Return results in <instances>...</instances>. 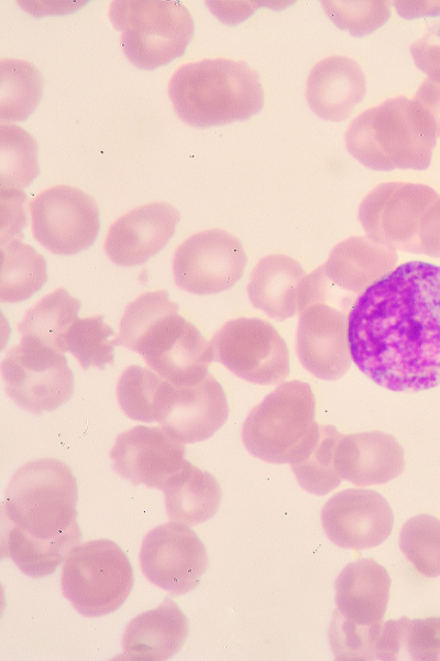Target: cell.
Instances as JSON below:
<instances>
[{"instance_id":"60d3db41","label":"cell","mask_w":440,"mask_h":661,"mask_svg":"<svg viewBox=\"0 0 440 661\" xmlns=\"http://www.w3.org/2000/svg\"><path fill=\"white\" fill-rule=\"evenodd\" d=\"M420 253L440 258V197L426 210L419 227Z\"/></svg>"},{"instance_id":"603a6c76","label":"cell","mask_w":440,"mask_h":661,"mask_svg":"<svg viewBox=\"0 0 440 661\" xmlns=\"http://www.w3.org/2000/svg\"><path fill=\"white\" fill-rule=\"evenodd\" d=\"M189 622L170 598L156 608L134 617L122 638V658L138 661H162L172 658L185 643Z\"/></svg>"},{"instance_id":"74e56055","label":"cell","mask_w":440,"mask_h":661,"mask_svg":"<svg viewBox=\"0 0 440 661\" xmlns=\"http://www.w3.org/2000/svg\"><path fill=\"white\" fill-rule=\"evenodd\" d=\"M383 624L356 626L345 621L334 610L329 626V641L336 660H376V644Z\"/></svg>"},{"instance_id":"d4e9b609","label":"cell","mask_w":440,"mask_h":661,"mask_svg":"<svg viewBox=\"0 0 440 661\" xmlns=\"http://www.w3.org/2000/svg\"><path fill=\"white\" fill-rule=\"evenodd\" d=\"M306 272L286 254H268L253 269L248 294L254 307L270 317L284 321L298 313V291Z\"/></svg>"},{"instance_id":"f546056e","label":"cell","mask_w":440,"mask_h":661,"mask_svg":"<svg viewBox=\"0 0 440 661\" xmlns=\"http://www.w3.org/2000/svg\"><path fill=\"white\" fill-rule=\"evenodd\" d=\"M172 382L157 372L133 365L117 383V400L123 412L141 422H161Z\"/></svg>"},{"instance_id":"d590c367","label":"cell","mask_w":440,"mask_h":661,"mask_svg":"<svg viewBox=\"0 0 440 661\" xmlns=\"http://www.w3.org/2000/svg\"><path fill=\"white\" fill-rule=\"evenodd\" d=\"M179 311L177 303L169 300L166 290L145 292L130 302L120 322V333L114 338L116 345L131 349L140 336L162 316Z\"/></svg>"},{"instance_id":"7a4b0ae2","label":"cell","mask_w":440,"mask_h":661,"mask_svg":"<svg viewBox=\"0 0 440 661\" xmlns=\"http://www.w3.org/2000/svg\"><path fill=\"white\" fill-rule=\"evenodd\" d=\"M77 501L76 477L59 459H35L13 474L2 500V513L10 522L2 550L24 574L54 573L79 544Z\"/></svg>"},{"instance_id":"83f0119b","label":"cell","mask_w":440,"mask_h":661,"mask_svg":"<svg viewBox=\"0 0 440 661\" xmlns=\"http://www.w3.org/2000/svg\"><path fill=\"white\" fill-rule=\"evenodd\" d=\"M341 435L333 425L318 424L289 463L299 485L308 492L323 496L340 486L337 448Z\"/></svg>"},{"instance_id":"30bf717a","label":"cell","mask_w":440,"mask_h":661,"mask_svg":"<svg viewBox=\"0 0 440 661\" xmlns=\"http://www.w3.org/2000/svg\"><path fill=\"white\" fill-rule=\"evenodd\" d=\"M439 197L425 184L383 183L363 198L358 216L371 240L393 250L420 253V223Z\"/></svg>"},{"instance_id":"7bdbcfd3","label":"cell","mask_w":440,"mask_h":661,"mask_svg":"<svg viewBox=\"0 0 440 661\" xmlns=\"http://www.w3.org/2000/svg\"><path fill=\"white\" fill-rule=\"evenodd\" d=\"M213 13L227 24H237L250 17L258 7L257 1H208Z\"/></svg>"},{"instance_id":"8992f818","label":"cell","mask_w":440,"mask_h":661,"mask_svg":"<svg viewBox=\"0 0 440 661\" xmlns=\"http://www.w3.org/2000/svg\"><path fill=\"white\" fill-rule=\"evenodd\" d=\"M311 387L294 380L280 383L255 405L242 426L245 448L267 463H290L319 424Z\"/></svg>"},{"instance_id":"ab89813d","label":"cell","mask_w":440,"mask_h":661,"mask_svg":"<svg viewBox=\"0 0 440 661\" xmlns=\"http://www.w3.org/2000/svg\"><path fill=\"white\" fill-rule=\"evenodd\" d=\"M1 189V243L11 239H22L21 228L28 225L24 212L25 194L21 189Z\"/></svg>"},{"instance_id":"f1b7e54d","label":"cell","mask_w":440,"mask_h":661,"mask_svg":"<svg viewBox=\"0 0 440 661\" xmlns=\"http://www.w3.org/2000/svg\"><path fill=\"white\" fill-rule=\"evenodd\" d=\"M80 307L78 299L65 288H58L25 312L18 330L64 354V336L78 318Z\"/></svg>"},{"instance_id":"f35d334b","label":"cell","mask_w":440,"mask_h":661,"mask_svg":"<svg viewBox=\"0 0 440 661\" xmlns=\"http://www.w3.org/2000/svg\"><path fill=\"white\" fill-rule=\"evenodd\" d=\"M409 51L416 66L440 84V21L429 24L427 32L410 44Z\"/></svg>"},{"instance_id":"5bb4252c","label":"cell","mask_w":440,"mask_h":661,"mask_svg":"<svg viewBox=\"0 0 440 661\" xmlns=\"http://www.w3.org/2000/svg\"><path fill=\"white\" fill-rule=\"evenodd\" d=\"M140 564L152 584L179 596L200 584L208 567V553L193 529L172 521L146 533L141 545Z\"/></svg>"},{"instance_id":"4dcf8cb0","label":"cell","mask_w":440,"mask_h":661,"mask_svg":"<svg viewBox=\"0 0 440 661\" xmlns=\"http://www.w3.org/2000/svg\"><path fill=\"white\" fill-rule=\"evenodd\" d=\"M44 77L32 63L16 58L0 59V121L26 120L43 96Z\"/></svg>"},{"instance_id":"484cf974","label":"cell","mask_w":440,"mask_h":661,"mask_svg":"<svg viewBox=\"0 0 440 661\" xmlns=\"http://www.w3.org/2000/svg\"><path fill=\"white\" fill-rule=\"evenodd\" d=\"M163 491L168 518L187 525H197L212 518L222 500L217 478L188 460L169 478Z\"/></svg>"},{"instance_id":"ffe728a7","label":"cell","mask_w":440,"mask_h":661,"mask_svg":"<svg viewBox=\"0 0 440 661\" xmlns=\"http://www.w3.org/2000/svg\"><path fill=\"white\" fill-rule=\"evenodd\" d=\"M342 479L356 486L388 483L405 468V452L391 434L381 431L342 434L337 448Z\"/></svg>"},{"instance_id":"9c48e42d","label":"cell","mask_w":440,"mask_h":661,"mask_svg":"<svg viewBox=\"0 0 440 661\" xmlns=\"http://www.w3.org/2000/svg\"><path fill=\"white\" fill-rule=\"evenodd\" d=\"M213 361L257 384L280 383L289 376V351L278 330L257 317L228 321L212 337Z\"/></svg>"},{"instance_id":"d6a6232c","label":"cell","mask_w":440,"mask_h":661,"mask_svg":"<svg viewBox=\"0 0 440 661\" xmlns=\"http://www.w3.org/2000/svg\"><path fill=\"white\" fill-rule=\"evenodd\" d=\"M38 145L23 128L0 126V188L23 189L38 175Z\"/></svg>"},{"instance_id":"4316f807","label":"cell","mask_w":440,"mask_h":661,"mask_svg":"<svg viewBox=\"0 0 440 661\" xmlns=\"http://www.w3.org/2000/svg\"><path fill=\"white\" fill-rule=\"evenodd\" d=\"M376 660L440 661V617L387 620L376 644Z\"/></svg>"},{"instance_id":"2e32d148","label":"cell","mask_w":440,"mask_h":661,"mask_svg":"<svg viewBox=\"0 0 440 661\" xmlns=\"http://www.w3.org/2000/svg\"><path fill=\"white\" fill-rule=\"evenodd\" d=\"M326 535L340 548L369 549L392 533L393 510L377 491L348 488L334 494L321 510Z\"/></svg>"},{"instance_id":"836d02e7","label":"cell","mask_w":440,"mask_h":661,"mask_svg":"<svg viewBox=\"0 0 440 661\" xmlns=\"http://www.w3.org/2000/svg\"><path fill=\"white\" fill-rule=\"evenodd\" d=\"M113 335L102 315L78 317L64 336V350L72 353L85 370L90 366L103 369L114 361L116 343L110 339Z\"/></svg>"},{"instance_id":"ba28073f","label":"cell","mask_w":440,"mask_h":661,"mask_svg":"<svg viewBox=\"0 0 440 661\" xmlns=\"http://www.w3.org/2000/svg\"><path fill=\"white\" fill-rule=\"evenodd\" d=\"M1 376L7 395L33 414L56 410L74 392L65 355L28 336L8 350Z\"/></svg>"},{"instance_id":"6da1fadb","label":"cell","mask_w":440,"mask_h":661,"mask_svg":"<svg viewBox=\"0 0 440 661\" xmlns=\"http://www.w3.org/2000/svg\"><path fill=\"white\" fill-rule=\"evenodd\" d=\"M351 358L377 384L417 392L440 384V267L403 263L356 296Z\"/></svg>"},{"instance_id":"cb8c5ba5","label":"cell","mask_w":440,"mask_h":661,"mask_svg":"<svg viewBox=\"0 0 440 661\" xmlns=\"http://www.w3.org/2000/svg\"><path fill=\"white\" fill-rule=\"evenodd\" d=\"M397 261L395 250L369 237L353 236L334 246L322 268L336 286L359 296L394 270Z\"/></svg>"},{"instance_id":"ac0fdd59","label":"cell","mask_w":440,"mask_h":661,"mask_svg":"<svg viewBox=\"0 0 440 661\" xmlns=\"http://www.w3.org/2000/svg\"><path fill=\"white\" fill-rule=\"evenodd\" d=\"M179 220V212L167 202L136 207L111 225L106 253L118 266L142 264L165 248Z\"/></svg>"},{"instance_id":"8fae6325","label":"cell","mask_w":440,"mask_h":661,"mask_svg":"<svg viewBox=\"0 0 440 661\" xmlns=\"http://www.w3.org/2000/svg\"><path fill=\"white\" fill-rule=\"evenodd\" d=\"M30 209L33 236L53 253H78L89 248L99 235L97 202L77 187L47 188L31 202Z\"/></svg>"},{"instance_id":"277c9868","label":"cell","mask_w":440,"mask_h":661,"mask_svg":"<svg viewBox=\"0 0 440 661\" xmlns=\"http://www.w3.org/2000/svg\"><path fill=\"white\" fill-rule=\"evenodd\" d=\"M436 140L431 118L414 99L404 96L356 116L344 137L350 154L375 171L428 169Z\"/></svg>"},{"instance_id":"d6986e66","label":"cell","mask_w":440,"mask_h":661,"mask_svg":"<svg viewBox=\"0 0 440 661\" xmlns=\"http://www.w3.org/2000/svg\"><path fill=\"white\" fill-rule=\"evenodd\" d=\"M228 414L226 392L208 373L195 384L172 383L160 423L179 442L196 443L211 437L226 423Z\"/></svg>"},{"instance_id":"7c38bea8","label":"cell","mask_w":440,"mask_h":661,"mask_svg":"<svg viewBox=\"0 0 440 661\" xmlns=\"http://www.w3.org/2000/svg\"><path fill=\"white\" fill-rule=\"evenodd\" d=\"M178 312L155 321L132 350L142 355L150 368L169 382L190 386L209 373L213 351L211 343Z\"/></svg>"},{"instance_id":"52a82bcc","label":"cell","mask_w":440,"mask_h":661,"mask_svg":"<svg viewBox=\"0 0 440 661\" xmlns=\"http://www.w3.org/2000/svg\"><path fill=\"white\" fill-rule=\"evenodd\" d=\"M133 584L129 557L116 542L106 539L75 546L61 575L63 595L86 617L117 610L127 600Z\"/></svg>"},{"instance_id":"9a60e30c","label":"cell","mask_w":440,"mask_h":661,"mask_svg":"<svg viewBox=\"0 0 440 661\" xmlns=\"http://www.w3.org/2000/svg\"><path fill=\"white\" fill-rule=\"evenodd\" d=\"M186 446L163 426L136 425L120 433L109 453L112 469L133 485L163 490L182 469Z\"/></svg>"},{"instance_id":"3957f363","label":"cell","mask_w":440,"mask_h":661,"mask_svg":"<svg viewBox=\"0 0 440 661\" xmlns=\"http://www.w3.org/2000/svg\"><path fill=\"white\" fill-rule=\"evenodd\" d=\"M168 94L178 117L199 128L248 120L264 106L257 72L228 58L180 66L169 80Z\"/></svg>"},{"instance_id":"4fadbf2b","label":"cell","mask_w":440,"mask_h":661,"mask_svg":"<svg viewBox=\"0 0 440 661\" xmlns=\"http://www.w3.org/2000/svg\"><path fill=\"white\" fill-rule=\"evenodd\" d=\"M246 254L240 239L213 228L197 232L177 247L173 259L176 285L194 294H217L243 275Z\"/></svg>"},{"instance_id":"5b68a950","label":"cell","mask_w":440,"mask_h":661,"mask_svg":"<svg viewBox=\"0 0 440 661\" xmlns=\"http://www.w3.org/2000/svg\"><path fill=\"white\" fill-rule=\"evenodd\" d=\"M109 18L121 32L125 56L142 69L184 55L195 33L191 14L178 1L117 0L110 4Z\"/></svg>"},{"instance_id":"ee69618b","label":"cell","mask_w":440,"mask_h":661,"mask_svg":"<svg viewBox=\"0 0 440 661\" xmlns=\"http://www.w3.org/2000/svg\"><path fill=\"white\" fill-rule=\"evenodd\" d=\"M398 14L405 19L440 17V1H394Z\"/></svg>"},{"instance_id":"e575fe53","label":"cell","mask_w":440,"mask_h":661,"mask_svg":"<svg viewBox=\"0 0 440 661\" xmlns=\"http://www.w3.org/2000/svg\"><path fill=\"white\" fill-rule=\"evenodd\" d=\"M399 548L425 577L440 576V520L430 514L408 519L400 530Z\"/></svg>"},{"instance_id":"7402d4cb","label":"cell","mask_w":440,"mask_h":661,"mask_svg":"<svg viewBox=\"0 0 440 661\" xmlns=\"http://www.w3.org/2000/svg\"><path fill=\"white\" fill-rule=\"evenodd\" d=\"M392 579L387 570L373 559L351 562L334 582L336 611L356 626L384 621Z\"/></svg>"},{"instance_id":"44dd1931","label":"cell","mask_w":440,"mask_h":661,"mask_svg":"<svg viewBox=\"0 0 440 661\" xmlns=\"http://www.w3.org/2000/svg\"><path fill=\"white\" fill-rule=\"evenodd\" d=\"M365 93L366 80L361 66L343 55L319 61L307 78L306 100L318 117L328 121L348 119Z\"/></svg>"},{"instance_id":"8d00e7d4","label":"cell","mask_w":440,"mask_h":661,"mask_svg":"<svg viewBox=\"0 0 440 661\" xmlns=\"http://www.w3.org/2000/svg\"><path fill=\"white\" fill-rule=\"evenodd\" d=\"M321 4L328 18L339 29L358 37L373 33L391 17L389 3L383 0H323Z\"/></svg>"},{"instance_id":"1f68e13d","label":"cell","mask_w":440,"mask_h":661,"mask_svg":"<svg viewBox=\"0 0 440 661\" xmlns=\"http://www.w3.org/2000/svg\"><path fill=\"white\" fill-rule=\"evenodd\" d=\"M1 302H20L37 292L47 281L44 256L21 239L1 243Z\"/></svg>"},{"instance_id":"e0dca14e","label":"cell","mask_w":440,"mask_h":661,"mask_svg":"<svg viewBox=\"0 0 440 661\" xmlns=\"http://www.w3.org/2000/svg\"><path fill=\"white\" fill-rule=\"evenodd\" d=\"M296 353L304 368L319 379L336 380L345 375L352 360L346 311L326 303L301 311Z\"/></svg>"},{"instance_id":"b9f144b4","label":"cell","mask_w":440,"mask_h":661,"mask_svg":"<svg viewBox=\"0 0 440 661\" xmlns=\"http://www.w3.org/2000/svg\"><path fill=\"white\" fill-rule=\"evenodd\" d=\"M431 118L440 137V84L426 78L413 98Z\"/></svg>"}]
</instances>
